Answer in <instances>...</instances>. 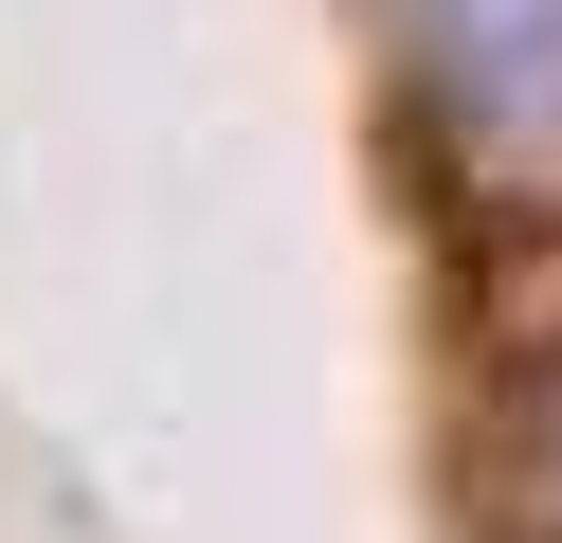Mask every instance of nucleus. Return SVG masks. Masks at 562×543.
Wrapping results in <instances>:
<instances>
[{
    "instance_id": "f257e3e1",
    "label": "nucleus",
    "mask_w": 562,
    "mask_h": 543,
    "mask_svg": "<svg viewBox=\"0 0 562 543\" xmlns=\"http://www.w3.org/2000/svg\"><path fill=\"white\" fill-rule=\"evenodd\" d=\"M417 36H436L453 109L508 145H562V0H417Z\"/></svg>"
}]
</instances>
